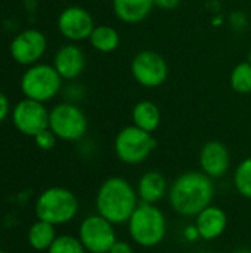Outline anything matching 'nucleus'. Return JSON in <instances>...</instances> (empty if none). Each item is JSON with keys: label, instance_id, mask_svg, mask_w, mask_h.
Masks as SVG:
<instances>
[{"label": "nucleus", "instance_id": "obj_12", "mask_svg": "<svg viewBox=\"0 0 251 253\" xmlns=\"http://www.w3.org/2000/svg\"><path fill=\"white\" fill-rule=\"evenodd\" d=\"M58 28L61 34L68 40L80 42L90 37L95 28V22L86 9L80 6H70L59 13Z\"/></svg>", "mask_w": 251, "mask_h": 253}, {"label": "nucleus", "instance_id": "obj_24", "mask_svg": "<svg viewBox=\"0 0 251 253\" xmlns=\"http://www.w3.org/2000/svg\"><path fill=\"white\" fill-rule=\"evenodd\" d=\"M56 135L50 130V129H46V130H41L40 133H37L34 136V141H36V145L43 150V151H49L52 150L55 145H56Z\"/></svg>", "mask_w": 251, "mask_h": 253}, {"label": "nucleus", "instance_id": "obj_30", "mask_svg": "<svg viewBox=\"0 0 251 253\" xmlns=\"http://www.w3.org/2000/svg\"><path fill=\"white\" fill-rule=\"evenodd\" d=\"M249 62L251 64V50H250V53H249Z\"/></svg>", "mask_w": 251, "mask_h": 253}, {"label": "nucleus", "instance_id": "obj_10", "mask_svg": "<svg viewBox=\"0 0 251 253\" xmlns=\"http://www.w3.org/2000/svg\"><path fill=\"white\" fill-rule=\"evenodd\" d=\"M49 113L43 102L25 98L13 107L12 123L19 133L34 138L41 130L49 129Z\"/></svg>", "mask_w": 251, "mask_h": 253}, {"label": "nucleus", "instance_id": "obj_13", "mask_svg": "<svg viewBox=\"0 0 251 253\" xmlns=\"http://www.w3.org/2000/svg\"><path fill=\"white\" fill-rule=\"evenodd\" d=\"M201 172L212 179L225 176L231 166V154L228 147L220 141H209L200 151Z\"/></svg>", "mask_w": 251, "mask_h": 253}, {"label": "nucleus", "instance_id": "obj_19", "mask_svg": "<svg viewBox=\"0 0 251 253\" xmlns=\"http://www.w3.org/2000/svg\"><path fill=\"white\" fill-rule=\"evenodd\" d=\"M56 237L58 236L55 231V225L44 222V221H40V219H37L28 228V233H27L28 245L34 251H38V252L49 251V248L52 246V243L55 242Z\"/></svg>", "mask_w": 251, "mask_h": 253}, {"label": "nucleus", "instance_id": "obj_16", "mask_svg": "<svg viewBox=\"0 0 251 253\" xmlns=\"http://www.w3.org/2000/svg\"><path fill=\"white\" fill-rule=\"evenodd\" d=\"M136 193H138L139 202L155 205L160 200H163L166 194H169L167 179L161 172L149 170L139 178Z\"/></svg>", "mask_w": 251, "mask_h": 253}, {"label": "nucleus", "instance_id": "obj_11", "mask_svg": "<svg viewBox=\"0 0 251 253\" xmlns=\"http://www.w3.org/2000/svg\"><path fill=\"white\" fill-rule=\"evenodd\" d=\"M47 47L46 36L36 28L21 31L10 43V55L21 65H34L44 55Z\"/></svg>", "mask_w": 251, "mask_h": 253}, {"label": "nucleus", "instance_id": "obj_3", "mask_svg": "<svg viewBox=\"0 0 251 253\" xmlns=\"http://www.w3.org/2000/svg\"><path fill=\"white\" fill-rule=\"evenodd\" d=\"M77 196L64 187H49L36 200V216L52 225H64L71 222L78 213Z\"/></svg>", "mask_w": 251, "mask_h": 253}, {"label": "nucleus", "instance_id": "obj_2", "mask_svg": "<svg viewBox=\"0 0 251 253\" xmlns=\"http://www.w3.org/2000/svg\"><path fill=\"white\" fill-rule=\"evenodd\" d=\"M98 215L111 224H127L139 205V197L132 184L120 176L105 179L98 188L95 199Z\"/></svg>", "mask_w": 251, "mask_h": 253}, {"label": "nucleus", "instance_id": "obj_14", "mask_svg": "<svg viewBox=\"0 0 251 253\" xmlns=\"http://www.w3.org/2000/svg\"><path fill=\"white\" fill-rule=\"evenodd\" d=\"M195 218V227L203 240H216L226 231L228 215L219 206L210 205Z\"/></svg>", "mask_w": 251, "mask_h": 253}, {"label": "nucleus", "instance_id": "obj_27", "mask_svg": "<svg viewBox=\"0 0 251 253\" xmlns=\"http://www.w3.org/2000/svg\"><path fill=\"white\" fill-rule=\"evenodd\" d=\"M9 111H10L9 99H7V96L3 92H0V123L7 117Z\"/></svg>", "mask_w": 251, "mask_h": 253}, {"label": "nucleus", "instance_id": "obj_6", "mask_svg": "<svg viewBox=\"0 0 251 253\" xmlns=\"http://www.w3.org/2000/svg\"><path fill=\"white\" fill-rule=\"evenodd\" d=\"M157 148V141L152 133L139 127L127 126L115 136L114 151L126 165H139L145 162Z\"/></svg>", "mask_w": 251, "mask_h": 253}, {"label": "nucleus", "instance_id": "obj_15", "mask_svg": "<svg viewBox=\"0 0 251 253\" xmlns=\"http://www.w3.org/2000/svg\"><path fill=\"white\" fill-rule=\"evenodd\" d=\"M86 65L84 52L75 44H65L62 46L53 59V67L59 73L62 79H75L78 77Z\"/></svg>", "mask_w": 251, "mask_h": 253}, {"label": "nucleus", "instance_id": "obj_29", "mask_svg": "<svg viewBox=\"0 0 251 253\" xmlns=\"http://www.w3.org/2000/svg\"><path fill=\"white\" fill-rule=\"evenodd\" d=\"M234 253H251L250 249H246V248H240V249H235Z\"/></svg>", "mask_w": 251, "mask_h": 253}, {"label": "nucleus", "instance_id": "obj_26", "mask_svg": "<svg viewBox=\"0 0 251 253\" xmlns=\"http://www.w3.org/2000/svg\"><path fill=\"white\" fill-rule=\"evenodd\" d=\"M182 0H154V4L163 10H173L180 4Z\"/></svg>", "mask_w": 251, "mask_h": 253}, {"label": "nucleus", "instance_id": "obj_17", "mask_svg": "<svg viewBox=\"0 0 251 253\" xmlns=\"http://www.w3.org/2000/svg\"><path fill=\"white\" fill-rule=\"evenodd\" d=\"M154 6V0H112L115 16L127 24L143 21L152 12Z\"/></svg>", "mask_w": 251, "mask_h": 253}, {"label": "nucleus", "instance_id": "obj_28", "mask_svg": "<svg viewBox=\"0 0 251 253\" xmlns=\"http://www.w3.org/2000/svg\"><path fill=\"white\" fill-rule=\"evenodd\" d=\"M183 237H185L188 242H197V240L201 239V237H200V233H198V230H197V227H195V224H194V225H188V227L183 230Z\"/></svg>", "mask_w": 251, "mask_h": 253}, {"label": "nucleus", "instance_id": "obj_5", "mask_svg": "<svg viewBox=\"0 0 251 253\" xmlns=\"http://www.w3.org/2000/svg\"><path fill=\"white\" fill-rule=\"evenodd\" d=\"M61 84L62 77L55 67L49 64L30 65L21 77V90L25 98L43 104L58 95Z\"/></svg>", "mask_w": 251, "mask_h": 253}, {"label": "nucleus", "instance_id": "obj_32", "mask_svg": "<svg viewBox=\"0 0 251 253\" xmlns=\"http://www.w3.org/2000/svg\"><path fill=\"white\" fill-rule=\"evenodd\" d=\"M201 253H213V252H201Z\"/></svg>", "mask_w": 251, "mask_h": 253}, {"label": "nucleus", "instance_id": "obj_18", "mask_svg": "<svg viewBox=\"0 0 251 253\" xmlns=\"http://www.w3.org/2000/svg\"><path fill=\"white\" fill-rule=\"evenodd\" d=\"M133 125L142 130L154 133L161 122V113L152 101H141L132 110Z\"/></svg>", "mask_w": 251, "mask_h": 253}, {"label": "nucleus", "instance_id": "obj_23", "mask_svg": "<svg viewBox=\"0 0 251 253\" xmlns=\"http://www.w3.org/2000/svg\"><path fill=\"white\" fill-rule=\"evenodd\" d=\"M47 253H87L78 237L74 236H58Z\"/></svg>", "mask_w": 251, "mask_h": 253}, {"label": "nucleus", "instance_id": "obj_31", "mask_svg": "<svg viewBox=\"0 0 251 253\" xmlns=\"http://www.w3.org/2000/svg\"><path fill=\"white\" fill-rule=\"evenodd\" d=\"M0 253H6V252H4V251H1V249H0Z\"/></svg>", "mask_w": 251, "mask_h": 253}, {"label": "nucleus", "instance_id": "obj_8", "mask_svg": "<svg viewBox=\"0 0 251 253\" xmlns=\"http://www.w3.org/2000/svg\"><path fill=\"white\" fill-rule=\"evenodd\" d=\"M78 239L89 253H109L112 245L117 242V234L114 224L96 213L81 221Z\"/></svg>", "mask_w": 251, "mask_h": 253}, {"label": "nucleus", "instance_id": "obj_20", "mask_svg": "<svg viewBox=\"0 0 251 253\" xmlns=\"http://www.w3.org/2000/svg\"><path fill=\"white\" fill-rule=\"evenodd\" d=\"M89 40L96 50L102 53H111L120 44V34L115 28L109 25H96Z\"/></svg>", "mask_w": 251, "mask_h": 253}, {"label": "nucleus", "instance_id": "obj_4", "mask_svg": "<svg viewBox=\"0 0 251 253\" xmlns=\"http://www.w3.org/2000/svg\"><path fill=\"white\" fill-rule=\"evenodd\" d=\"M127 225L132 240L142 248H155L164 240L167 233V221L163 211L151 203L139 202Z\"/></svg>", "mask_w": 251, "mask_h": 253}, {"label": "nucleus", "instance_id": "obj_22", "mask_svg": "<svg viewBox=\"0 0 251 253\" xmlns=\"http://www.w3.org/2000/svg\"><path fill=\"white\" fill-rule=\"evenodd\" d=\"M234 185L244 199L251 200V157L244 159L237 166L234 173Z\"/></svg>", "mask_w": 251, "mask_h": 253}, {"label": "nucleus", "instance_id": "obj_7", "mask_svg": "<svg viewBox=\"0 0 251 253\" xmlns=\"http://www.w3.org/2000/svg\"><path fill=\"white\" fill-rule=\"evenodd\" d=\"M87 117L74 104H58L49 113V129L58 139L75 142L87 132Z\"/></svg>", "mask_w": 251, "mask_h": 253}, {"label": "nucleus", "instance_id": "obj_9", "mask_svg": "<svg viewBox=\"0 0 251 253\" xmlns=\"http://www.w3.org/2000/svg\"><path fill=\"white\" fill-rule=\"evenodd\" d=\"M132 76L143 87H158L169 77L166 59L154 50H142L132 61Z\"/></svg>", "mask_w": 251, "mask_h": 253}, {"label": "nucleus", "instance_id": "obj_21", "mask_svg": "<svg viewBox=\"0 0 251 253\" xmlns=\"http://www.w3.org/2000/svg\"><path fill=\"white\" fill-rule=\"evenodd\" d=\"M231 86L237 93L247 95L251 92V64L241 62L231 73Z\"/></svg>", "mask_w": 251, "mask_h": 253}, {"label": "nucleus", "instance_id": "obj_25", "mask_svg": "<svg viewBox=\"0 0 251 253\" xmlns=\"http://www.w3.org/2000/svg\"><path fill=\"white\" fill-rule=\"evenodd\" d=\"M109 253H133V248H132L130 243H127V242H124V240H117V242L112 245Z\"/></svg>", "mask_w": 251, "mask_h": 253}, {"label": "nucleus", "instance_id": "obj_1", "mask_svg": "<svg viewBox=\"0 0 251 253\" xmlns=\"http://www.w3.org/2000/svg\"><path fill=\"white\" fill-rule=\"evenodd\" d=\"M169 202L173 211L182 216H197L212 205L215 184L203 172H185L169 187Z\"/></svg>", "mask_w": 251, "mask_h": 253}]
</instances>
